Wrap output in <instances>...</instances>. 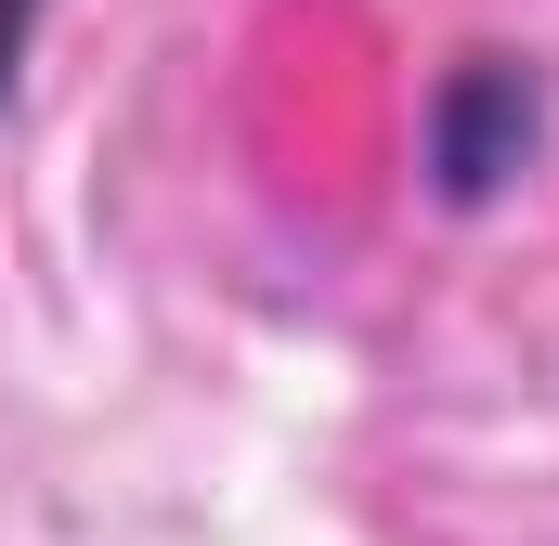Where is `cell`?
I'll return each mask as SVG.
<instances>
[{
	"label": "cell",
	"mask_w": 559,
	"mask_h": 546,
	"mask_svg": "<svg viewBox=\"0 0 559 546\" xmlns=\"http://www.w3.org/2000/svg\"><path fill=\"white\" fill-rule=\"evenodd\" d=\"M521 156H534V79L495 66V52L455 66L442 105H429V169H442V195H495Z\"/></svg>",
	"instance_id": "6da1fadb"
},
{
	"label": "cell",
	"mask_w": 559,
	"mask_h": 546,
	"mask_svg": "<svg viewBox=\"0 0 559 546\" xmlns=\"http://www.w3.org/2000/svg\"><path fill=\"white\" fill-rule=\"evenodd\" d=\"M26 26H39V0H0V105H13V66H26Z\"/></svg>",
	"instance_id": "7a4b0ae2"
}]
</instances>
